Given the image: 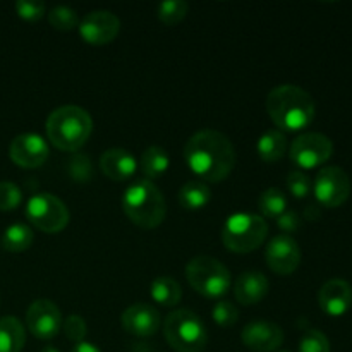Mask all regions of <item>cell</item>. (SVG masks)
<instances>
[{"label":"cell","mask_w":352,"mask_h":352,"mask_svg":"<svg viewBox=\"0 0 352 352\" xmlns=\"http://www.w3.org/2000/svg\"><path fill=\"white\" fill-rule=\"evenodd\" d=\"M62 329H64L65 337L69 340H72L74 344L85 342V337L88 333V327H86V322L82 320V316L79 315H69L65 318V322L62 323Z\"/></svg>","instance_id":"obj_32"},{"label":"cell","mask_w":352,"mask_h":352,"mask_svg":"<svg viewBox=\"0 0 352 352\" xmlns=\"http://www.w3.org/2000/svg\"><path fill=\"white\" fill-rule=\"evenodd\" d=\"M186 164L203 182H222L236 167V150L226 134L203 129L184 146Z\"/></svg>","instance_id":"obj_1"},{"label":"cell","mask_w":352,"mask_h":352,"mask_svg":"<svg viewBox=\"0 0 352 352\" xmlns=\"http://www.w3.org/2000/svg\"><path fill=\"white\" fill-rule=\"evenodd\" d=\"M120 31V21L110 10H93L79 21V34L89 45L110 43Z\"/></svg>","instance_id":"obj_13"},{"label":"cell","mask_w":352,"mask_h":352,"mask_svg":"<svg viewBox=\"0 0 352 352\" xmlns=\"http://www.w3.org/2000/svg\"><path fill=\"white\" fill-rule=\"evenodd\" d=\"M158 19L167 26L179 24L189 12V3L184 0H167L162 2L157 9Z\"/></svg>","instance_id":"obj_27"},{"label":"cell","mask_w":352,"mask_h":352,"mask_svg":"<svg viewBox=\"0 0 352 352\" xmlns=\"http://www.w3.org/2000/svg\"><path fill=\"white\" fill-rule=\"evenodd\" d=\"M311 181H309V177L306 174H302L301 170H292L289 172L287 175V189L289 192H292V196L294 198H306V196L311 192Z\"/></svg>","instance_id":"obj_33"},{"label":"cell","mask_w":352,"mask_h":352,"mask_svg":"<svg viewBox=\"0 0 352 352\" xmlns=\"http://www.w3.org/2000/svg\"><path fill=\"white\" fill-rule=\"evenodd\" d=\"M212 199V191L203 181H189L179 191V203L186 210H201Z\"/></svg>","instance_id":"obj_23"},{"label":"cell","mask_w":352,"mask_h":352,"mask_svg":"<svg viewBox=\"0 0 352 352\" xmlns=\"http://www.w3.org/2000/svg\"><path fill=\"white\" fill-rule=\"evenodd\" d=\"M168 165H170V158H168L167 150L162 146L146 148L141 157V170L146 175L148 181L162 177L168 170Z\"/></svg>","instance_id":"obj_24"},{"label":"cell","mask_w":352,"mask_h":352,"mask_svg":"<svg viewBox=\"0 0 352 352\" xmlns=\"http://www.w3.org/2000/svg\"><path fill=\"white\" fill-rule=\"evenodd\" d=\"M71 352H102V351H100L95 344L79 342V344H76L74 349H72Z\"/></svg>","instance_id":"obj_36"},{"label":"cell","mask_w":352,"mask_h":352,"mask_svg":"<svg viewBox=\"0 0 352 352\" xmlns=\"http://www.w3.org/2000/svg\"><path fill=\"white\" fill-rule=\"evenodd\" d=\"M48 21L58 31H71L79 24V16L67 6H57L48 12Z\"/></svg>","instance_id":"obj_28"},{"label":"cell","mask_w":352,"mask_h":352,"mask_svg":"<svg viewBox=\"0 0 352 352\" xmlns=\"http://www.w3.org/2000/svg\"><path fill=\"white\" fill-rule=\"evenodd\" d=\"M122 208L127 219L141 229H155L167 215V203L160 189L148 179L134 181L122 196Z\"/></svg>","instance_id":"obj_4"},{"label":"cell","mask_w":352,"mask_h":352,"mask_svg":"<svg viewBox=\"0 0 352 352\" xmlns=\"http://www.w3.org/2000/svg\"><path fill=\"white\" fill-rule=\"evenodd\" d=\"M23 201V192L16 184L9 181L0 182V210L2 212H12Z\"/></svg>","instance_id":"obj_31"},{"label":"cell","mask_w":352,"mask_h":352,"mask_svg":"<svg viewBox=\"0 0 352 352\" xmlns=\"http://www.w3.org/2000/svg\"><path fill=\"white\" fill-rule=\"evenodd\" d=\"M93 133V119L82 107L64 105L47 119V138L57 150L76 151L85 146Z\"/></svg>","instance_id":"obj_3"},{"label":"cell","mask_w":352,"mask_h":352,"mask_svg":"<svg viewBox=\"0 0 352 352\" xmlns=\"http://www.w3.org/2000/svg\"><path fill=\"white\" fill-rule=\"evenodd\" d=\"M16 12L24 21H38L47 12V6L36 0H19L16 2Z\"/></svg>","instance_id":"obj_34"},{"label":"cell","mask_w":352,"mask_h":352,"mask_svg":"<svg viewBox=\"0 0 352 352\" xmlns=\"http://www.w3.org/2000/svg\"><path fill=\"white\" fill-rule=\"evenodd\" d=\"M267 112L280 129L301 131L313 122L316 107L306 89L294 85H282L268 93Z\"/></svg>","instance_id":"obj_2"},{"label":"cell","mask_w":352,"mask_h":352,"mask_svg":"<svg viewBox=\"0 0 352 352\" xmlns=\"http://www.w3.org/2000/svg\"><path fill=\"white\" fill-rule=\"evenodd\" d=\"M33 230L26 226V223H14V226L7 227L2 237V246L6 251L10 253H23V251L30 250L33 244Z\"/></svg>","instance_id":"obj_25"},{"label":"cell","mask_w":352,"mask_h":352,"mask_svg":"<svg viewBox=\"0 0 352 352\" xmlns=\"http://www.w3.org/2000/svg\"><path fill=\"white\" fill-rule=\"evenodd\" d=\"M9 157L17 167L36 168L47 162L48 143L34 133L19 134L9 146Z\"/></svg>","instance_id":"obj_14"},{"label":"cell","mask_w":352,"mask_h":352,"mask_svg":"<svg viewBox=\"0 0 352 352\" xmlns=\"http://www.w3.org/2000/svg\"><path fill=\"white\" fill-rule=\"evenodd\" d=\"M26 217L38 230L45 234L60 232L69 223L67 206L50 192H38L31 196L26 205Z\"/></svg>","instance_id":"obj_8"},{"label":"cell","mask_w":352,"mask_h":352,"mask_svg":"<svg viewBox=\"0 0 352 352\" xmlns=\"http://www.w3.org/2000/svg\"><path fill=\"white\" fill-rule=\"evenodd\" d=\"M151 298L155 302L165 306V308H172V306L179 305L182 299V287L175 278L162 275L151 282Z\"/></svg>","instance_id":"obj_22"},{"label":"cell","mask_w":352,"mask_h":352,"mask_svg":"<svg viewBox=\"0 0 352 352\" xmlns=\"http://www.w3.org/2000/svg\"><path fill=\"white\" fill-rule=\"evenodd\" d=\"M258 210L263 219L277 220L287 210V198L278 188H268L258 198Z\"/></svg>","instance_id":"obj_26"},{"label":"cell","mask_w":352,"mask_h":352,"mask_svg":"<svg viewBox=\"0 0 352 352\" xmlns=\"http://www.w3.org/2000/svg\"><path fill=\"white\" fill-rule=\"evenodd\" d=\"M256 151L260 158L268 164L278 162L287 151V138L282 131L270 129L260 136L256 143Z\"/></svg>","instance_id":"obj_21"},{"label":"cell","mask_w":352,"mask_h":352,"mask_svg":"<svg viewBox=\"0 0 352 352\" xmlns=\"http://www.w3.org/2000/svg\"><path fill=\"white\" fill-rule=\"evenodd\" d=\"M241 340L253 352H274L284 342V330L272 322H251L241 332Z\"/></svg>","instance_id":"obj_15"},{"label":"cell","mask_w":352,"mask_h":352,"mask_svg":"<svg viewBox=\"0 0 352 352\" xmlns=\"http://www.w3.org/2000/svg\"><path fill=\"white\" fill-rule=\"evenodd\" d=\"M212 316L217 325L227 329V327L236 325L237 320H239V311L230 301H219L213 306Z\"/></svg>","instance_id":"obj_30"},{"label":"cell","mask_w":352,"mask_h":352,"mask_svg":"<svg viewBox=\"0 0 352 352\" xmlns=\"http://www.w3.org/2000/svg\"><path fill=\"white\" fill-rule=\"evenodd\" d=\"M265 260L277 275H291L301 265V248L289 234H278L267 244Z\"/></svg>","instance_id":"obj_12"},{"label":"cell","mask_w":352,"mask_h":352,"mask_svg":"<svg viewBox=\"0 0 352 352\" xmlns=\"http://www.w3.org/2000/svg\"><path fill=\"white\" fill-rule=\"evenodd\" d=\"M268 278L261 272H244L234 284V296L236 301L243 306L258 305L268 294Z\"/></svg>","instance_id":"obj_19"},{"label":"cell","mask_w":352,"mask_h":352,"mask_svg":"<svg viewBox=\"0 0 352 352\" xmlns=\"http://www.w3.org/2000/svg\"><path fill=\"white\" fill-rule=\"evenodd\" d=\"M268 234L267 220L256 213H234L222 229L223 246L237 254L258 250Z\"/></svg>","instance_id":"obj_6"},{"label":"cell","mask_w":352,"mask_h":352,"mask_svg":"<svg viewBox=\"0 0 352 352\" xmlns=\"http://www.w3.org/2000/svg\"><path fill=\"white\" fill-rule=\"evenodd\" d=\"M299 352H330V342L320 330H306L299 340Z\"/></svg>","instance_id":"obj_29"},{"label":"cell","mask_w":352,"mask_h":352,"mask_svg":"<svg viewBox=\"0 0 352 352\" xmlns=\"http://www.w3.org/2000/svg\"><path fill=\"white\" fill-rule=\"evenodd\" d=\"M318 302L322 311L329 316H344L352 306V285L342 278L325 282L318 292Z\"/></svg>","instance_id":"obj_17"},{"label":"cell","mask_w":352,"mask_h":352,"mask_svg":"<svg viewBox=\"0 0 352 352\" xmlns=\"http://www.w3.org/2000/svg\"><path fill=\"white\" fill-rule=\"evenodd\" d=\"M41 352H60V351L55 349V347H52V346H48V347H45V349H41Z\"/></svg>","instance_id":"obj_37"},{"label":"cell","mask_w":352,"mask_h":352,"mask_svg":"<svg viewBox=\"0 0 352 352\" xmlns=\"http://www.w3.org/2000/svg\"><path fill=\"white\" fill-rule=\"evenodd\" d=\"M316 201L327 208H339L351 196V179L346 170L336 165L323 167L313 182Z\"/></svg>","instance_id":"obj_9"},{"label":"cell","mask_w":352,"mask_h":352,"mask_svg":"<svg viewBox=\"0 0 352 352\" xmlns=\"http://www.w3.org/2000/svg\"><path fill=\"white\" fill-rule=\"evenodd\" d=\"M333 153V143L322 133H306L296 138L291 144L292 162L301 168H315L330 160Z\"/></svg>","instance_id":"obj_10"},{"label":"cell","mask_w":352,"mask_h":352,"mask_svg":"<svg viewBox=\"0 0 352 352\" xmlns=\"http://www.w3.org/2000/svg\"><path fill=\"white\" fill-rule=\"evenodd\" d=\"M124 330L136 337H151L160 330V313L146 302H134L120 316Z\"/></svg>","instance_id":"obj_16"},{"label":"cell","mask_w":352,"mask_h":352,"mask_svg":"<svg viewBox=\"0 0 352 352\" xmlns=\"http://www.w3.org/2000/svg\"><path fill=\"white\" fill-rule=\"evenodd\" d=\"M186 278L198 294L217 299L230 289L229 268L212 256H196L186 265Z\"/></svg>","instance_id":"obj_7"},{"label":"cell","mask_w":352,"mask_h":352,"mask_svg":"<svg viewBox=\"0 0 352 352\" xmlns=\"http://www.w3.org/2000/svg\"><path fill=\"white\" fill-rule=\"evenodd\" d=\"M164 336L177 352H201L208 342L205 323L189 309H175L164 322Z\"/></svg>","instance_id":"obj_5"},{"label":"cell","mask_w":352,"mask_h":352,"mask_svg":"<svg viewBox=\"0 0 352 352\" xmlns=\"http://www.w3.org/2000/svg\"><path fill=\"white\" fill-rule=\"evenodd\" d=\"M62 313L54 301L36 299L30 305L26 313L28 330L36 339L50 340L62 330Z\"/></svg>","instance_id":"obj_11"},{"label":"cell","mask_w":352,"mask_h":352,"mask_svg":"<svg viewBox=\"0 0 352 352\" xmlns=\"http://www.w3.org/2000/svg\"><path fill=\"white\" fill-rule=\"evenodd\" d=\"M277 223L284 232H296V230L301 227V219H299L298 213L292 212V210H285V212L277 219Z\"/></svg>","instance_id":"obj_35"},{"label":"cell","mask_w":352,"mask_h":352,"mask_svg":"<svg viewBox=\"0 0 352 352\" xmlns=\"http://www.w3.org/2000/svg\"><path fill=\"white\" fill-rule=\"evenodd\" d=\"M26 344L24 327L16 316L0 318V352H21Z\"/></svg>","instance_id":"obj_20"},{"label":"cell","mask_w":352,"mask_h":352,"mask_svg":"<svg viewBox=\"0 0 352 352\" xmlns=\"http://www.w3.org/2000/svg\"><path fill=\"white\" fill-rule=\"evenodd\" d=\"M100 168L112 181H127L138 170V162L124 148H110L100 157Z\"/></svg>","instance_id":"obj_18"},{"label":"cell","mask_w":352,"mask_h":352,"mask_svg":"<svg viewBox=\"0 0 352 352\" xmlns=\"http://www.w3.org/2000/svg\"><path fill=\"white\" fill-rule=\"evenodd\" d=\"M278 352H291V351H278Z\"/></svg>","instance_id":"obj_38"}]
</instances>
